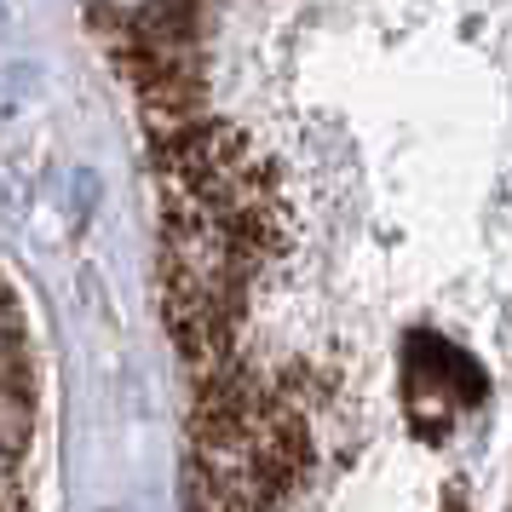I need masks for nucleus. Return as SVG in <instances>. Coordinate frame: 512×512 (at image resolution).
Listing matches in <instances>:
<instances>
[{
  "mask_svg": "<svg viewBox=\"0 0 512 512\" xmlns=\"http://www.w3.org/2000/svg\"><path fill=\"white\" fill-rule=\"evenodd\" d=\"M478 403H484V369L461 346H449L443 334L415 328L403 340V409H409V426L420 438L438 443Z\"/></svg>",
  "mask_w": 512,
  "mask_h": 512,
  "instance_id": "1",
  "label": "nucleus"
},
{
  "mask_svg": "<svg viewBox=\"0 0 512 512\" xmlns=\"http://www.w3.org/2000/svg\"><path fill=\"white\" fill-rule=\"evenodd\" d=\"M6 346H12V363H6V426H12V461H18L29 438V346L18 323L6 334Z\"/></svg>",
  "mask_w": 512,
  "mask_h": 512,
  "instance_id": "2",
  "label": "nucleus"
},
{
  "mask_svg": "<svg viewBox=\"0 0 512 512\" xmlns=\"http://www.w3.org/2000/svg\"><path fill=\"white\" fill-rule=\"evenodd\" d=\"M443 512H466V507H461V501H449V507H443Z\"/></svg>",
  "mask_w": 512,
  "mask_h": 512,
  "instance_id": "3",
  "label": "nucleus"
}]
</instances>
